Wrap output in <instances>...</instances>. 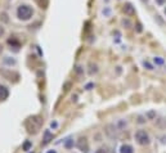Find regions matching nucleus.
I'll return each instance as SVG.
<instances>
[{
  "label": "nucleus",
  "instance_id": "obj_1",
  "mask_svg": "<svg viewBox=\"0 0 166 153\" xmlns=\"http://www.w3.org/2000/svg\"><path fill=\"white\" fill-rule=\"evenodd\" d=\"M34 16V9L27 4H22V5L18 7L17 9V17L20 18L21 21H28L31 20V17Z\"/></svg>",
  "mask_w": 166,
  "mask_h": 153
},
{
  "label": "nucleus",
  "instance_id": "obj_2",
  "mask_svg": "<svg viewBox=\"0 0 166 153\" xmlns=\"http://www.w3.org/2000/svg\"><path fill=\"white\" fill-rule=\"evenodd\" d=\"M134 138H135V140H136V143H138L139 145H148L149 142H151L148 133H147L146 130H138L135 133Z\"/></svg>",
  "mask_w": 166,
  "mask_h": 153
},
{
  "label": "nucleus",
  "instance_id": "obj_3",
  "mask_svg": "<svg viewBox=\"0 0 166 153\" xmlns=\"http://www.w3.org/2000/svg\"><path fill=\"white\" fill-rule=\"evenodd\" d=\"M104 131H106L107 136H110L111 139H116L118 136V129L113 125V123H108V125L104 127Z\"/></svg>",
  "mask_w": 166,
  "mask_h": 153
},
{
  "label": "nucleus",
  "instance_id": "obj_4",
  "mask_svg": "<svg viewBox=\"0 0 166 153\" xmlns=\"http://www.w3.org/2000/svg\"><path fill=\"white\" fill-rule=\"evenodd\" d=\"M77 148L81 152L84 153H88L89 151V144H88V140H86V138H80V139L77 140Z\"/></svg>",
  "mask_w": 166,
  "mask_h": 153
},
{
  "label": "nucleus",
  "instance_id": "obj_5",
  "mask_svg": "<svg viewBox=\"0 0 166 153\" xmlns=\"http://www.w3.org/2000/svg\"><path fill=\"white\" fill-rule=\"evenodd\" d=\"M122 11H124V13L126 14V16H134V14H135V9H134V7H133L130 3H126L124 5V9H122Z\"/></svg>",
  "mask_w": 166,
  "mask_h": 153
},
{
  "label": "nucleus",
  "instance_id": "obj_6",
  "mask_svg": "<svg viewBox=\"0 0 166 153\" xmlns=\"http://www.w3.org/2000/svg\"><path fill=\"white\" fill-rule=\"evenodd\" d=\"M8 97H9V92H8L7 86L0 84V100H5Z\"/></svg>",
  "mask_w": 166,
  "mask_h": 153
},
{
  "label": "nucleus",
  "instance_id": "obj_7",
  "mask_svg": "<svg viewBox=\"0 0 166 153\" xmlns=\"http://www.w3.org/2000/svg\"><path fill=\"white\" fill-rule=\"evenodd\" d=\"M156 126H157L158 129H161V130H165L166 129V118L165 117H160L156 120Z\"/></svg>",
  "mask_w": 166,
  "mask_h": 153
},
{
  "label": "nucleus",
  "instance_id": "obj_8",
  "mask_svg": "<svg viewBox=\"0 0 166 153\" xmlns=\"http://www.w3.org/2000/svg\"><path fill=\"white\" fill-rule=\"evenodd\" d=\"M50 140H53V134H52L49 130H45L44 138H42V144H48Z\"/></svg>",
  "mask_w": 166,
  "mask_h": 153
},
{
  "label": "nucleus",
  "instance_id": "obj_9",
  "mask_svg": "<svg viewBox=\"0 0 166 153\" xmlns=\"http://www.w3.org/2000/svg\"><path fill=\"white\" fill-rule=\"evenodd\" d=\"M120 153H134V149H133L131 145L124 144V145H121V148H120Z\"/></svg>",
  "mask_w": 166,
  "mask_h": 153
},
{
  "label": "nucleus",
  "instance_id": "obj_10",
  "mask_svg": "<svg viewBox=\"0 0 166 153\" xmlns=\"http://www.w3.org/2000/svg\"><path fill=\"white\" fill-rule=\"evenodd\" d=\"M0 22L2 23H8L9 22V16L7 12H0Z\"/></svg>",
  "mask_w": 166,
  "mask_h": 153
},
{
  "label": "nucleus",
  "instance_id": "obj_11",
  "mask_svg": "<svg viewBox=\"0 0 166 153\" xmlns=\"http://www.w3.org/2000/svg\"><path fill=\"white\" fill-rule=\"evenodd\" d=\"M8 44L12 45L13 48H16V49H17V48H20V41H18L17 39H9L8 40Z\"/></svg>",
  "mask_w": 166,
  "mask_h": 153
},
{
  "label": "nucleus",
  "instance_id": "obj_12",
  "mask_svg": "<svg viewBox=\"0 0 166 153\" xmlns=\"http://www.w3.org/2000/svg\"><path fill=\"white\" fill-rule=\"evenodd\" d=\"M97 72H98V67H97V64L90 63V71H89V73H90V75H94V73H97Z\"/></svg>",
  "mask_w": 166,
  "mask_h": 153
},
{
  "label": "nucleus",
  "instance_id": "obj_13",
  "mask_svg": "<svg viewBox=\"0 0 166 153\" xmlns=\"http://www.w3.org/2000/svg\"><path fill=\"white\" fill-rule=\"evenodd\" d=\"M72 145H74V140H72V139H68L67 142H66V144H64V147L67 148V149H71V148H72Z\"/></svg>",
  "mask_w": 166,
  "mask_h": 153
},
{
  "label": "nucleus",
  "instance_id": "obj_14",
  "mask_svg": "<svg viewBox=\"0 0 166 153\" xmlns=\"http://www.w3.org/2000/svg\"><path fill=\"white\" fill-rule=\"evenodd\" d=\"M155 63L156 64H164V59L161 58V57H156V58H155Z\"/></svg>",
  "mask_w": 166,
  "mask_h": 153
},
{
  "label": "nucleus",
  "instance_id": "obj_15",
  "mask_svg": "<svg viewBox=\"0 0 166 153\" xmlns=\"http://www.w3.org/2000/svg\"><path fill=\"white\" fill-rule=\"evenodd\" d=\"M75 72H76L77 75H81V73L84 72V70H83V67H81V66H77V67H76V70H75Z\"/></svg>",
  "mask_w": 166,
  "mask_h": 153
},
{
  "label": "nucleus",
  "instance_id": "obj_16",
  "mask_svg": "<svg viewBox=\"0 0 166 153\" xmlns=\"http://www.w3.org/2000/svg\"><path fill=\"white\" fill-rule=\"evenodd\" d=\"M96 153H108V151L106 147H102V148H99L98 151H96Z\"/></svg>",
  "mask_w": 166,
  "mask_h": 153
},
{
  "label": "nucleus",
  "instance_id": "obj_17",
  "mask_svg": "<svg viewBox=\"0 0 166 153\" xmlns=\"http://www.w3.org/2000/svg\"><path fill=\"white\" fill-rule=\"evenodd\" d=\"M4 35H5V28H4L2 25H0V39H2Z\"/></svg>",
  "mask_w": 166,
  "mask_h": 153
},
{
  "label": "nucleus",
  "instance_id": "obj_18",
  "mask_svg": "<svg viewBox=\"0 0 166 153\" xmlns=\"http://www.w3.org/2000/svg\"><path fill=\"white\" fill-rule=\"evenodd\" d=\"M143 64H144V67H147V70H153L152 68V66H151L148 62H143Z\"/></svg>",
  "mask_w": 166,
  "mask_h": 153
},
{
  "label": "nucleus",
  "instance_id": "obj_19",
  "mask_svg": "<svg viewBox=\"0 0 166 153\" xmlns=\"http://www.w3.org/2000/svg\"><path fill=\"white\" fill-rule=\"evenodd\" d=\"M30 147H31V143H30V142H27L23 148H25V151H28V148H30Z\"/></svg>",
  "mask_w": 166,
  "mask_h": 153
},
{
  "label": "nucleus",
  "instance_id": "obj_20",
  "mask_svg": "<svg viewBox=\"0 0 166 153\" xmlns=\"http://www.w3.org/2000/svg\"><path fill=\"white\" fill-rule=\"evenodd\" d=\"M165 2H166V0H156V3H157L158 5H164Z\"/></svg>",
  "mask_w": 166,
  "mask_h": 153
},
{
  "label": "nucleus",
  "instance_id": "obj_21",
  "mask_svg": "<svg viewBox=\"0 0 166 153\" xmlns=\"http://www.w3.org/2000/svg\"><path fill=\"white\" fill-rule=\"evenodd\" d=\"M138 122H139V123H143V122H146V120H143V117L139 116V117H138Z\"/></svg>",
  "mask_w": 166,
  "mask_h": 153
},
{
  "label": "nucleus",
  "instance_id": "obj_22",
  "mask_svg": "<svg viewBox=\"0 0 166 153\" xmlns=\"http://www.w3.org/2000/svg\"><path fill=\"white\" fill-rule=\"evenodd\" d=\"M122 23H124V26H125V25H126V26H130V22H129V21H125V20H124V21H122Z\"/></svg>",
  "mask_w": 166,
  "mask_h": 153
},
{
  "label": "nucleus",
  "instance_id": "obj_23",
  "mask_svg": "<svg viewBox=\"0 0 166 153\" xmlns=\"http://www.w3.org/2000/svg\"><path fill=\"white\" fill-rule=\"evenodd\" d=\"M161 139H162V140H161L162 143H166V136H162V138H161Z\"/></svg>",
  "mask_w": 166,
  "mask_h": 153
},
{
  "label": "nucleus",
  "instance_id": "obj_24",
  "mask_svg": "<svg viewBox=\"0 0 166 153\" xmlns=\"http://www.w3.org/2000/svg\"><path fill=\"white\" fill-rule=\"evenodd\" d=\"M52 127H57V122H52Z\"/></svg>",
  "mask_w": 166,
  "mask_h": 153
},
{
  "label": "nucleus",
  "instance_id": "obj_25",
  "mask_svg": "<svg viewBox=\"0 0 166 153\" xmlns=\"http://www.w3.org/2000/svg\"><path fill=\"white\" fill-rule=\"evenodd\" d=\"M48 153H57L54 149H52V151H48Z\"/></svg>",
  "mask_w": 166,
  "mask_h": 153
},
{
  "label": "nucleus",
  "instance_id": "obj_26",
  "mask_svg": "<svg viewBox=\"0 0 166 153\" xmlns=\"http://www.w3.org/2000/svg\"><path fill=\"white\" fill-rule=\"evenodd\" d=\"M2 52H3V45H0V54H2Z\"/></svg>",
  "mask_w": 166,
  "mask_h": 153
},
{
  "label": "nucleus",
  "instance_id": "obj_27",
  "mask_svg": "<svg viewBox=\"0 0 166 153\" xmlns=\"http://www.w3.org/2000/svg\"><path fill=\"white\" fill-rule=\"evenodd\" d=\"M143 2H146V3H147V2H148V0H143Z\"/></svg>",
  "mask_w": 166,
  "mask_h": 153
},
{
  "label": "nucleus",
  "instance_id": "obj_28",
  "mask_svg": "<svg viewBox=\"0 0 166 153\" xmlns=\"http://www.w3.org/2000/svg\"><path fill=\"white\" fill-rule=\"evenodd\" d=\"M165 14H166V8H165Z\"/></svg>",
  "mask_w": 166,
  "mask_h": 153
},
{
  "label": "nucleus",
  "instance_id": "obj_29",
  "mask_svg": "<svg viewBox=\"0 0 166 153\" xmlns=\"http://www.w3.org/2000/svg\"><path fill=\"white\" fill-rule=\"evenodd\" d=\"M106 2H108V0H106Z\"/></svg>",
  "mask_w": 166,
  "mask_h": 153
}]
</instances>
